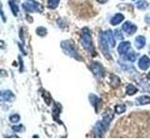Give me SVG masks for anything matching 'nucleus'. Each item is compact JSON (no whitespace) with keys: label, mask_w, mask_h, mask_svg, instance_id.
<instances>
[{"label":"nucleus","mask_w":150,"mask_h":140,"mask_svg":"<svg viewBox=\"0 0 150 140\" xmlns=\"http://www.w3.org/2000/svg\"><path fill=\"white\" fill-rule=\"evenodd\" d=\"M81 42H82V45L83 46V48L86 49L89 53L94 52V47H93L92 39H91V33L86 27L83 29Z\"/></svg>","instance_id":"nucleus-1"},{"label":"nucleus","mask_w":150,"mask_h":140,"mask_svg":"<svg viewBox=\"0 0 150 140\" xmlns=\"http://www.w3.org/2000/svg\"><path fill=\"white\" fill-rule=\"evenodd\" d=\"M61 47H62L63 50L65 51L68 55L71 56V57L77 59V60H81V57H80L79 53L77 52L76 49H75V46L73 44L72 41L69 40H65L61 43Z\"/></svg>","instance_id":"nucleus-2"},{"label":"nucleus","mask_w":150,"mask_h":140,"mask_svg":"<svg viewBox=\"0 0 150 140\" xmlns=\"http://www.w3.org/2000/svg\"><path fill=\"white\" fill-rule=\"evenodd\" d=\"M109 42L106 39V37L104 36V33H100V50L102 51L103 55L105 56L107 59H110L111 58V55H110V51H109V47H108Z\"/></svg>","instance_id":"nucleus-3"},{"label":"nucleus","mask_w":150,"mask_h":140,"mask_svg":"<svg viewBox=\"0 0 150 140\" xmlns=\"http://www.w3.org/2000/svg\"><path fill=\"white\" fill-rule=\"evenodd\" d=\"M23 8L27 11H41L42 10V6L34 0H27L26 2L23 4Z\"/></svg>","instance_id":"nucleus-4"},{"label":"nucleus","mask_w":150,"mask_h":140,"mask_svg":"<svg viewBox=\"0 0 150 140\" xmlns=\"http://www.w3.org/2000/svg\"><path fill=\"white\" fill-rule=\"evenodd\" d=\"M91 71L97 78H102L104 75V69L100 63H93L91 64Z\"/></svg>","instance_id":"nucleus-5"},{"label":"nucleus","mask_w":150,"mask_h":140,"mask_svg":"<svg viewBox=\"0 0 150 140\" xmlns=\"http://www.w3.org/2000/svg\"><path fill=\"white\" fill-rule=\"evenodd\" d=\"M107 129V126L102 123V121H98V123H96L95 127H94V130L93 132L94 134H95V135H97V136H100L101 137L103 134H104V132L106 131Z\"/></svg>","instance_id":"nucleus-6"},{"label":"nucleus","mask_w":150,"mask_h":140,"mask_svg":"<svg viewBox=\"0 0 150 140\" xmlns=\"http://www.w3.org/2000/svg\"><path fill=\"white\" fill-rule=\"evenodd\" d=\"M122 29H123L128 35H133L137 30V26L130 22H126L123 25H122Z\"/></svg>","instance_id":"nucleus-7"},{"label":"nucleus","mask_w":150,"mask_h":140,"mask_svg":"<svg viewBox=\"0 0 150 140\" xmlns=\"http://www.w3.org/2000/svg\"><path fill=\"white\" fill-rule=\"evenodd\" d=\"M138 65H139V67L143 70L148 69V67L150 66V59L146 55H144L143 57H141V59L139 60Z\"/></svg>","instance_id":"nucleus-8"},{"label":"nucleus","mask_w":150,"mask_h":140,"mask_svg":"<svg viewBox=\"0 0 150 140\" xmlns=\"http://www.w3.org/2000/svg\"><path fill=\"white\" fill-rule=\"evenodd\" d=\"M130 48V43L129 41H122L118 46V52L121 55L128 53V50Z\"/></svg>","instance_id":"nucleus-9"},{"label":"nucleus","mask_w":150,"mask_h":140,"mask_svg":"<svg viewBox=\"0 0 150 140\" xmlns=\"http://www.w3.org/2000/svg\"><path fill=\"white\" fill-rule=\"evenodd\" d=\"M134 44H135V47L138 50H141L142 48H144V46L145 45V37L143 36H138L135 38Z\"/></svg>","instance_id":"nucleus-10"},{"label":"nucleus","mask_w":150,"mask_h":140,"mask_svg":"<svg viewBox=\"0 0 150 140\" xmlns=\"http://www.w3.org/2000/svg\"><path fill=\"white\" fill-rule=\"evenodd\" d=\"M104 36L106 37V39L108 40V42H109L110 46L112 47V48H114V47L115 46V39L114 37V35H112V32L108 30V31L104 32Z\"/></svg>","instance_id":"nucleus-11"},{"label":"nucleus","mask_w":150,"mask_h":140,"mask_svg":"<svg viewBox=\"0 0 150 140\" xmlns=\"http://www.w3.org/2000/svg\"><path fill=\"white\" fill-rule=\"evenodd\" d=\"M89 98H90V101L92 103V105L96 107V110L98 111V109H100V103H101V100L98 98V96L94 95V94H90V96H89Z\"/></svg>","instance_id":"nucleus-12"},{"label":"nucleus","mask_w":150,"mask_h":140,"mask_svg":"<svg viewBox=\"0 0 150 140\" xmlns=\"http://www.w3.org/2000/svg\"><path fill=\"white\" fill-rule=\"evenodd\" d=\"M14 94L11 91H3L1 92V99L3 101H12Z\"/></svg>","instance_id":"nucleus-13"},{"label":"nucleus","mask_w":150,"mask_h":140,"mask_svg":"<svg viewBox=\"0 0 150 140\" xmlns=\"http://www.w3.org/2000/svg\"><path fill=\"white\" fill-rule=\"evenodd\" d=\"M123 20H124V15H123V14L117 13V14H115V15L112 18L111 23H112V25H117V24H119L121 22H123Z\"/></svg>","instance_id":"nucleus-14"},{"label":"nucleus","mask_w":150,"mask_h":140,"mask_svg":"<svg viewBox=\"0 0 150 140\" xmlns=\"http://www.w3.org/2000/svg\"><path fill=\"white\" fill-rule=\"evenodd\" d=\"M137 101L141 105H147L150 103V97L147 95H142L137 98Z\"/></svg>","instance_id":"nucleus-15"},{"label":"nucleus","mask_w":150,"mask_h":140,"mask_svg":"<svg viewBox=\"0 0 150 140\" xmlns=\"http://www.w3.org/2000/svg\"><path fill=\"white\" fill-rule=\"evenodd\" d=\"M137 92H138L137 88H136L133 84H129L128 87H127V93H128L129 95H133Z\"/></svg>","instance_id":"nucleus-16"},{"label":"nucleus","mask_w":150,"mask_h":140,"mask_svg":"<svg viewBox=\"0 0 150 140\" xmlns=\"http://www.w3.org/2000/svg\"><path fill=\"white\" fill-rule=\"evenodd\" d=\"M149 4L147 1H144V0H143V1H138L136 2V8H139V9H145L146 8H148Z\"/></svg>","instance_id":"nucleus-17"},{"label":"nucleus","mask_w":150,"mask_h":140,"mask_svg":"<svg viewBox=\"0 0 150 140\" xmlns=\"http://www.w3.org/2000/svg\"><path fill=\"white\" fill-rule=\"evenodd\" d=\"M60 0H48V8L51 9H54L57 8Z\"/></svg>","instance_id":"nucleus-18"},{"label":"nucleus","mask_w":150,"mask_h":140,"mask_svg":"<svg viewBox=\"0 0 150 140\" xmlns=\"http://www.w3.org/2000/svg\"><path fill=\"white\" fill-rule=\"evenodd\" d=\"M9 6H11V8L12 10V13L14 15H17L18 14V11H19V8H18V6L14 3L12 0H9Z\"/></svg>","instance_id":"nucleus-19"},{"label":"nucleus","mask_w":150,"mask_h":140,"mask_svg":"<svg viewBox=\"0 0 150 140\" xmlns=\"http://www.w3.org/2000/svg\"><path fill=\"white\" fill-rule=\"evenodd\" d=\"M126 111V106L125 105L121 104V105H117L115 106V112L118 114H121V113H124V112Z\"/></svg>","instance_id":"nucleus-20"},{"label":"nucleus","mask_w":150,"mask_h":140,"mask_svg":"<svg viewBox=\"0 0 150 140\" xmlns=\"http://www.w3.org/2000/svg\"><path fill=\"white\" fill-rule=\"evenodd\" d=\"M136 58H137V53L135 52H130V53H128V55L126 56V59L129 60V62H134V61L136 60Z\"/></svg>","instance_id":"nucleus-21"},{"label":"nucleus","mask_w":150,"mask_h":140,"mask_svg":"<svg viewBox=\"0 0 150 140\" xmlns=\"http://www.w3.org/2000/svg\"><path fill=\"white\" fill-rule=\"evenodd\" d=\"M9 120L11 121V123H17L19 120H20V116H19L18 114H13L11 115V117H9Z\"/></svg>","instance_id":"nucleus-22"},{"label":"nucleus","mask_w":150,"mask_h":140,"mask_svg":"<svg viewBox=\"0 0 150 140\" xmlns=\"http://www.w3.org/2000/svg\"><path fill=\"white\" fill-rule=\"evenodd\" d=\"M37 34L40 36H43L47 34V30L45 29L44 27H39L37 29Z\"/></svg>","instance_id":"nucleus-23"},{"label":"nucleus","mask_w":150,"mask_h":140,"mask_svg":"<svg viewBox=\"0 0 150 140\" xmlns=\"http://www.w3.org/2000/svg\"><path fill=\"white\" fill-rule=\"evenodd\" d=\"M115 36L116 39H119V40H123L124 39V36H123L122 33L119 30H115Z\"/></svg>","instance_id":"nucleus-24"},{"label":"nucleus","mask_w":150,"mask_h":140,"mask_svg":"<svg viewBox=\"0 0 150 140\" xmlns=\"http://www.w3.org/2000/svg\"><path fill=\"white\" fill-rule=\"evenodd\" d=\"M12 129H13V131H16V132H22V131L23 130V127L22 125H20V126H13Z\"/></svg>","instance_id":"nucleus-25"},{"label":"nucleus","mask_w":150,"mask_h":140,"mask_svg":"<svg viewBox=\"0 0 150 140\" xmlns=\"http://www.w3.org/2000/svg\"><path fill=\"white\" fill-rule=\"evenodd\" d=\"M144 21H145V22L150 23V14H147V15L145 16V18H144Z\"/></svg>","instance_id":"nucleus-26"},{"label":"nucleus","mask_w":150,"mask_h":140,"mask_svg":"<svg viewBox=\"0 0 150 140\" xmlns=\"http://www.w3.org/2000/svg\"><path fill=\"white\" fill-rule=\"evenodd\" d=\"M97 1L98 3H100V4H104V3H106L108 1V0H97Z\"/></svg>","instance_id":"nucleus-27"},{"label":"nucleus","mask_w":150,"mask_h":140,"mask_svg":"<svg viewBox=\"0 0 150 140\" xmlns=\"http://www.w3.org/2000/svg\"><path fill=\"white\" fill-rule=\"evenodd\" d=\"M147 77H148V78H149V79H150V72H149V73H148V75H147Z\"/></svg>","instance_id":"nucleus-28"}]
</instances>
